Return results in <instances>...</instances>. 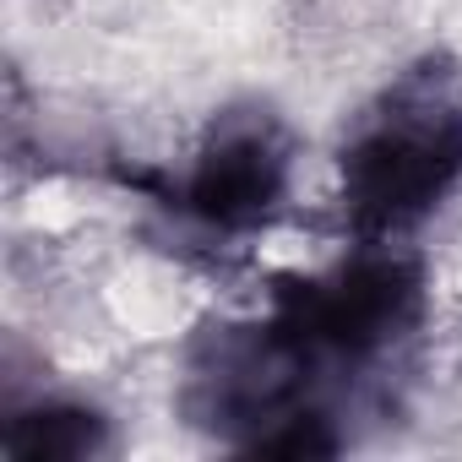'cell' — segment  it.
Returning a JSON list of instances; mask_svg holds the SVG:
<instances>
[{"mask_svg": "<svg viewBox=\"0 0 462 462\" xmlns=\"http://www.w3.org/2000/svg\"><path fill=\"white\" fill-rule=\"evenodd\" d=\"M98 430H104L98 413L66 408V402H44V408H28V413L12 419L6 451L12 457H82V451L98 446Z\"/></svg>", "mask_w": 462, "mask_h": 462, "instance_id": "3957f363", "label": "cell"}, {"mask_svg": "<svg viewBox=\"0 0 462 462\" xmlns=\"http://www.w3.org/2000/svg\"><path fill=\"white\" fill-rule=\"evenodd\" d=\"M462 180V109L446 93H397L343 152V207L365 235L424 217Z\"/></svg>", "mask_w": 462, "mask_h": 462, "instance_id": "6da1fadb", "label": "cell"}, {"mask_svg": "<svg viewBox=\"0 0 462 462\" xmlns=\"http://www.w3.org/2000/svg\"><path fill=\"white\" fill-rule=\"evenodd\" d=\"M289 185V152L278 142V131L256 115V120H228L212 131V142L196 152V174H190V207L207 223H251L262 217Z\"/></svg>", "mask_w": 462, "mask_h": 462, "instance_id": "7a4b0ae2", "label": "cell"}]
</instances>
